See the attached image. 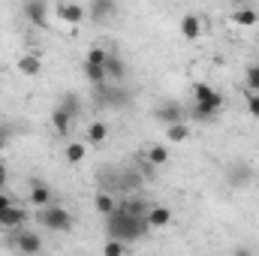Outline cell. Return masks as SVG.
I'll use <instances>...</instances> for the list:
<instances>
[{
  "label": "cell",
  "instance_id": "obj_1",
  "mask_svg": "<svg viewBox=\"0 0 259 256\" xmlns=\"http://www.w3.org/2000/svg\"><path fill=\"white\" fill-rule=\"evenodd\" d=\"M148 220H139V217H130L124 208H115L112 217H106V235L112 241H121V244H130V241H139L145 232H148Z\"/></svg>",
  "mask_w": 259,
  "mask_h": 256
},
{
  "label": "cell",
  "instance_id": "obj_2",
  "mask_svg": "<svg viewBox=\"0 0 259 256\" xmlns=\"http://www.w3.org/2000/svg\"><path fill=\"white\" fill-rule=\"evenodd\" d=\"M36 223L42 229H49V232H69L72 229V214L66 211L64 205L52 202V205H46V208L36 211Z\"/></svg>",
  "mask_w": 259,
  "mask_h": 256
},
{
  "label": "cell",
  "instance_id": "obj_3",
  "mask_svg": "<svg viewBox=\"0 0 259 256\" xmlns=\"http://www.w3.org/2000/svg\"><path fill=\"white\" fill-rule=\"evenodd\" d=\"M6 244L15 247L21 256H42V238H39L36 232H30V229H15V232H9Z\"/></svg>",
  "mask_w": 259,
  "mask_h": 256
},
{
  "label": "cell",
  "instance_id": "obj_4",
  "mask_svg": "<svg viewBox=\"0 0 259 256\" xmlns=\"http://www.w3.org/2000/svg\"><path fill=\"white\" fill-rule=\"evenodd\" d=\"M193 106H205V109H211L214 115H220L223 106H226V97H223L217 88L199 81V84H193Z\"/></svg>",
  "mask_w": 259,
  "mask_h": 256
},
{
  "label": "cell",
  "instance_id": "obj_5",
  "mask_svg": "<svg viewBox=\"0 0 259 256\" xmlns=\"http://www.w3.org/2000/svg\"><path fill=\"white\" fill-rule=\"evenodd\" d=\"M154 121H160L166 130L175 127V124H184V109H181V103H175V100L160 103V106L154 109Z\"/></svg>",
  "mask_w": 259,
  "mask_h": 256
},
{
  "label": "cell",
  "instance_id": "obj_6",
  "mask_svg": "<svg viewBox=\"0 0 259 256\" xmlns=\"http://www.w3.org/2000/svg\"><path fill=\"white\" fill-rule=\"evenodd\" d=\"M97 97H100V103H103V106H112V109H124L130 100H133V97H130V91L118 88V84H109V81L97 88Z\"/></svg>",
  "mask_w": 259,
  "mask_h": 256
},
{
  "label": "cell",
  "instance_id": "obj_7",
  "mask_svg": "<svg viewBox=\"0 0 259 256\" xmlns=\"http://www.w3.org/2000/svg\"><path fill=\"white\" fill-rule=\"evenodd\" d=\"M127 61L118 55V52H109V58H106V78H109V84H118V81H124L127 78Z\"/></svg>",
  "mask_w": 259,
  "mask_h": 256
},
{
  "label": "cell",
  "instance_id": "obj_8",
  "mask_svg": "<svg viewBox=\"0 0 259 256\" xmlns=\"http://www.w3.org/2000/svg\"><path fill=\"white\" fill-rule=\"evenodd\" d=\"M58 18L66 21V24H81L84 18H88V6H81V3H58Z\"/></svg>",
  "mask_w": 259,
  "mask_h": 256
},
{
  "label": "cell",
  "instance_id": "obj_9",
  "mask_svg": "<svg viewBox=\"0 0 259 256\" xmlns=\"http://www.w3.org/2000/svg\"><path fill=\"white\" fill-rule=\"evenodd\" d=\"M24 223H27V211H24V208H18V205L6 208V211L0 214V226H3V229H9V232L21 229Z\"/></svg>",
  "mask_w": 259,
  "mask_h": 256
},
{
  "label": "cell",
  "instance_id": "obj_10",
  "mask_svg": "<svg viewBox=\"0 0 259 256\" xmlns=\"http://www.w3.org/2000/svg\"><path fill=\"white\" fill-rule=\"evenodd\" d=\"M46 12H49V6H46V3H39V0L24 3V15H27V21H30V24H36V27H46Z\"/></svg>",
  "mask_w": 259,
  "mask_h": 256
},
{
  "label": "cell",
  "instance_id": "obj_11",
  "mask_svg": "<svg viewBox=\"0 0 259 256\" xmlns=\"http://www.w3.org/2000/svg\"><path fill=\"white\" fill-rule=\"evenodd\" d=\"M172 223V211L166 208V205H151V211H148V226L151 229H160V226H169Z\"/></svg>",
  "mask_w": 259,
  "mask_h": 256
},
{
  "label": "cell",
  "instance_id": "obj_12",
  "mask_svg": "<svg viewBox=\"0 0 259 256\" xmlns=\"http://www.w3.org/2000/svg\"><path fill=\"white\" fill-rule=\"evenodd\" d=\"M30 202H33L36 208L52 205V202H55V199H52V187L42 184V181H33V184H30Z\"/></svg>",
  "mask_w": 259,
  "mask_h": 256
},
{
  "label": "cell",
  "instance_id": "obj_13",
  "mask_svg": "<svg viewBox=\"0 0 259 256\" xmlns=\"http://www.w3.org/2000/svg\"><path fill=\"white\" fill-rule=\"evenodd\" d=\"M181 36H184V39H190V42L202 36V18H199V15L190 12V15H184V18H181Z\"/></svg>",
  "mask_w": 259,
  "mask_h": 256
},
{
  "label": "cell",
  "instance_id": "obj_14",
  "mask_svg": "<svg viewBox=\"0 0 259 256\" xmlns=\"http://www.w3.org/2000/svg\"><path fill=\"white\" fill-rule=\"evenodd\" d=\"M94 208H97V214H103V217H112L115 214V208H118V202H115V196L109 190H100L94 196Z\"/></svg>",
  "mask_w": 259,
  "mask_h": 256
},
{
  "label": "cell",
  "instance_id": "obj_15",
  "mask_svg": "<svg viewBox=\"0 0 259 256\" xmlns=\"http://www.w3.org/2000/svg\"><path fill=\"white\" fill-rule=\"evenodd\" d=\"M115 9H118V3H115V0H94V3L88 6V15H91V18H97V21H103V18L115 15Z\"/></svg>",
  "mask_w": 259,
  "mask_h": 256
},
{
  "label": "cell",
  "instance_id": "obj_16",
  "mask_svg": "<svg viewBox=\"0 0 259 256\" xmlns=\"http://www.w3.org/2000/svg\"><path fill=\"white\" fill-rule=\"evenodd\" d=\"M58 109H64L72 121H78V118H81V97L69 91V94H64V100H61V106H58Z\"/></svg>",
  "mask_w": 259,
  "mask_h": 256
},
{
  "label": "cell",
  "instance_id": "obj_17",
  "mask_svg": "<svg viewBox=\"0 0 259 256\" xmlns=\"http://www.w3.org/2000/svg\"><path fill=\"white\" fill-rule=\"evenodd\" d=\"M18 72L21 75H39L42 72V61L36 55H21L18 58Z\"/></svg>",
  "mask_w": 259,
  "mask_h": 256
},
{
  "label": "cell",
  "instance_id": "obj_18",
  "mask_svg": "<svg viewBox=\"0 0 259 256\" xmlns=\"http://www.w3.org/2000/svg\"><path fill=\"white\" fill-rule=\"evenodd\" d=\"M84 69V78L94 84V88H100V84H106L109 78H106V66H97V64H81Z\"/></svg>",
  "mask_w": 259,
  "mask_h": 256
},
{
  "label": "cell",
  "instance_id": "obj_19",
  "mask_svg": "<svg viewBox=\"0 0 259 256\" xmlns=\"http://www.w3.org/2000/svg\"><path fill=\"white\" fill-rule=\"evenodd\" d=\"M232 21L235 24H259V12L250 9V6H241V9L232 12Z\"/></svg>",
  "mask_w": 259,
  "mask_h": 256
},
{
  "label": "cell",
  "instance_id": "obj_20",
  "mask_svg": "<svg viewBox=\"0 0 259 256\" xmlns=\"http://www.w3.org/2000/svg\"><path fill=\"white\" fill-rule=\"evenodd\" d=\"M106 136H109L106 121H94V124L88 127V142H91V145H100V142H106Z\"/></svg>",
  "mask_w": 259,
  "mask_h": 256
},
{
  "label": "cell",
  "instance_id": "obj_21",
  "mask_svg": "<svg viewBox=\"0 0 259 256\" xmlns=\"http://www.w3.org/2000/svg\"><path fill=\"white\" fill-rule=\"evenodd\" d=\"M166 160H169V151H166L163 145L148 148V166H151V169H154V166H166Z\"/></svg>",
  "mask_w": 259,
  "mask_h": 256
},
{
  "label": "cell",
  "instance_id": "obj_22",
  "mask_svg": "<svg viewBox=\"0 0 259 256\" xmlns=\"http://www.w3.org/2000/svg\"><path fill=\"white\" fill-rule=\"evenodd\" d=\"M52 127H55L58 133H61V136H64L66 130L72 127V118L66 115L64 109H55V112H52Z\"/></svg>",
  "mask_w": 259,
  "mask_h": 256
},
{
  "label": "cell",
  "instance_id": "obj_23",
  "mask_svg": "<svg viewBox=\"0 0 259 256\" xmlns=\"http://www.w3.org/2000/svg\"><path fill=\"white\" fill-rule=\"evenodd\" d=\"M84 154H88V148H84L81 142H69V145H66V160H69V163H81Z\"/></svg>",
  "mask_w": 259,
  "mask_h": 256
},
{
  "label": "cell",
  "instance_id": "obj_24",
  "mask_svg": "<svg viewBox=\"0 0 259 256\" xmlns=\"http://www.w3.org/2000/svg\"><path fill=\"white\" fill-rule=\"evenodd\" d=\"M106 58H109V52H106L103 46H94V49L88 52V58H84V64H97V66H106Z\"/></svg>",
  "mask_w": 259,
  "mask_h": 256
},
{
  "label": "cell",
  "instance_id": "obj_25",
  "mask_svg": "<svg viewBox=\"0 0 259 256\" xmlns=\"http://www.w3.org/2000/svg\"><path fill=\"white\" fill-rule=\"evenodd\" d=\"M244 81H247V94H259V64L247 66V75H244Z\"/></svg>",
  "mask_w": 259,
  "mask_h": 256
},
{
  "label": "cell",
  "instance_id": "obj_26",
  "mask_svg": "<svg viewBox=\"0 0 259 256\" xmlns=\"http://www.w3.org/2000/svg\"><path fill=\"white\" fill-rule=\"evenodd\" d=\"M166 136H169V142H175V145L184 142V139H187V124H175V127H169L166 130Z\"/></svg>",
  "mask_w": 259,
  "mask_h": 256
},
{
  "label": "cell",
  "instance_id": "obj_27",
  "mask_svg": "<svg viewBox=\"0 0 259 256\" xmlns=\"http://www.w3.org/2000/svg\"><path fill=\"white\" fill-rule=\"evenodd\" d=\"M127 253V244H121V241H106V247H103V256H124Z\"/></svg>",
  "mask_w": 259,
  "mask_h": 256
},
{
  "label": "cell",
  "instance_id": "obj_28",
  "mask_svg": "<svg viewBox=\"0 0 259 256\" xmlns=\"http://www.w3.org/2000/svg\"><path fill=\"white\" fill-rule=\"evenodd\" d=\"M247 115L259 118V94H247Z\"/></svg>",
  "mask_w": 259,
  "mask_h": 256
},
{
  "label": "cell",
  "instance_id": "obj_29",
  "mask_svg": "<svg viewBox=\"0 0 259 256\" xmlns=\"http://www.w3.org/2000/svg\"><path fill=\"white\" fill-rule=\"evenodd\" d=\"M12 205H15V202H12V196H9V193H3V190H0V214H3L6 208H12Z\"/></svg>",
  "mask_w": 259,
  "mask_h": 256
},
{
  "label": "cell",
  "instance_id": "obj_30",
  "mask_svg": "<svg viewBox=\"0 0 259 256\" xmlns=\"http://www.w3.org/2000/svg\"><path fill=\"white\" fill-rule=\"evenodd\" d=\"M3 184H6V166L0 163V190H3Z\"/></svg>",
  "mask_w": 259,
  "mask_h": 256
},
{
  "label": "cell",
  "instance_id": "obj_31",
  "mask_svg": "<svg viewBox=\"0 0 259 256\" xmlns=\"http://www.w3.org/2000/svg\"><path fill=\"white\" fill-rule=\"evenodd\" d=\"M235 256H253V253H250V250H244V247H241V250H235Z\"/></svg>",
  "mask_w": 259,
  "mask_h": 256
},
{
  "label": "cell",
  "instance_id": "obj_32",
  "mask_svg": "<svg viewBox=\"0 0 259 256\" xmlns=\"http://www.w3.org/2000/svg\"><path fill=\"white\" fill-rule=\"evenodd\" d=\"M3 148H6V136L0 133V151H3Z\"/></svg>",
  "mask_w": 259,
  "mask_h": 256
},
{
  "label": "cell",
  "instance_id": "obj_33",
  "mask_svg": "<svg viewBox=\"0 0 259 256\" xmlns=\"http://www.w3.org/2000/svg\"><path fill=\"white\" fill-rule=\"evenodd\" d=\"M256 190H259V184H256Z\"/></svg>",
  "mask_w": 259,
  "mask_h": 256
}]
</instances>
